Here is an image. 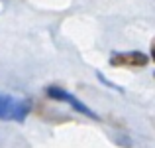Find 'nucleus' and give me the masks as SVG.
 I'll return each mask as SVG.
<instances>
[{"instance_id": "obj_1", "label": "nucleus", "mask_w": 155, "mask_h": 148, "mask_svg": "<svg viewBox=\"0 0 155 148\" xmlns=\"http://www.w3.org/2000/svg\"><path fill=\"white\" fill-rule=\"evenodd\" d=\"M31 101L24 97L0 93V121L8 122H24L31 113Z\"/></svg>"}, {"instance_id": "obj_2", "label": "nucleus", "mask_w": 155, "mask_h": 148, "mask_svg": "<svg viewBox=\"0 0 155 148\" xmlns=\"http://www.w3.org/2000/svg\"><path fill=\"white\" fill-rule=\"evenodd\" d=\"M45 95L53 99V101H61V103H65V105H69L71 109H75L79 115H83V117H87V118H92V121H100V117L94 113V111L91 109L88 105H84L81 99H77L73 93H69L67 89H63V87H57V85H49V87L45 89Z\"/></svg>"}, {"instance_id": "obj_3", "label": "nucleus", "mask_w": 155, "mask_h": 148, "mask_svg": "<svg viewBox=\"0 0 155 148\" xmlns=\"http://www.w3.org/2000/svg\"><path fill=\"white\" fill-rule=\"evenodd\" d=\"M149 63V55L143 51H114L110 55V65L114 67H145Z\"/></svg>"}]
</instances>
